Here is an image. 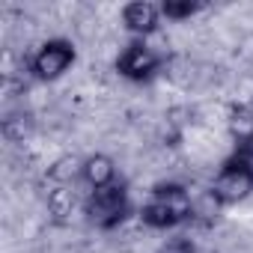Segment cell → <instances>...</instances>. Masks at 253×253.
<instances>
[{"label":"cell","instance_id":"6da1fadb","mask_svg":"<svg viewBox=\"0 0 253 253\" xmlns=\"http://www.w3.org/2000/svg\"><path fill=\"white\" fill-rule=\"evenodd\" d=\"M188 220H194V200L179 182H158L140 206V223L149 229H176Z\"/></svg>","mask_w":253,"mask_h":253},{"label":"cell","instance_id":"3957f363","mask_svg":"<svg viewBox=\"0 0 253 253\" xmlns=\"http://www.w3.org/2000/svg\"><path fill=\"white\" fill-rule=\"evenodd\" d=\"M131 197H128V185L125 182H113L107 188H98V191H89V197L84 200V214L86 220L101 229V232H110L116 226H122L131 214Z\"/></svg>","mask_w":253,"mask_h":253},{"label":"cell","instance_id":"7a4b0ae2","mask_svg":"<svg viewBox=\"0 0 253 253\" xmlns=\"http://www.w3.org/2000/svg\"><path fill=\"white\" fill-rule=\"evenodd\" d=\"M209 194L217 200V206H238L253 194V143L235 146L232 155L220 164L217 176L211 179Z\"/></svg>","mask_w":253,"mask_h":253},{"label":"cell","instance_id":"52a82bcc","mask_svg":"<svg viewBox=\"0 0 253 253\" xmlns=\"http://www.w3.org/2000/svg\"><path fill=\"white\" fill-rule=\"evenodd\" d=\"M81 182L89 188V191H98V188H107L116 179V164L110 155L104 152H95V155H86L84 158V167H81Z\"/></svg>","mask_w":253,"mask_h":253},{"label":"cell","instance_id":"9c48e42d","mask_svg":"<svg viewBox=\"0 0 253 253\" xmlns=\"http://www.w3.org/2000/svg\"><path fill=\"white\" fill-rule=\"evenodd\" d=\"M226 128H229V137L235 140V146L253 143V107L250 104H235L226 116Z\"/></svg>","mask_w":253,"mask_h":253},{"label":"cell","instance_id":"5b68a950","mask_svg":"<svg viewBox=\"0 0 253 253\" xmlns=\"http://www.w3.org/2000/svg\"><path fill=\"white\" fill-rule=\"evenodd\" d=\"M161 54L155 48L146 45V39H134L128 42L119 57H116V72L125 78V81H131V84H146L152 81L158 72H161Z\"/></svg>","mask_w":253,"mask_h":253},{"label":"cell","instance_id":"277c9868","mask_svg":"<svg viewBox=\"0 0 253 253\" xmlns=\"http://www.w3.org/2000/svg\"><path fill=\"white\" fill-rule=\"evenodd\" d=\"M75 60H78L75 42L57 36V39L42 42V45L33 51V57L27 60V69H30V75H33L36 81L51 84V81H60V78L75 66Z\"/></svg>","mask_w":253,"mask_h":253},{"label":"cell","instance_id":"ba28073f","mask_svg":"<svg viewBox=\"0 0 253 253\" xmlns=\"http://www.w3.org/2000/svg\"><path fill=\"white\" fill-rule=\"evenodd\" d=\"M45 206H48V214L57 220V223H66L75 209H78V194H75V185H54L45 197Z\"/></svg>","mask_w":253,"mask_h":253},{"label":"cell","instance_id":"30bf717a","mask_svg":"<svg viewBox=\"0 0 253 253\" xmlns=\"http://www.w3.org/2000/svg\"><path fill=\"white\" fill-rule=\"evenodd\" d=\"M81 167H84V158L63 155L48 167V179L54 185H75V182H81Z\"/></svg>","mask_w":253,"mask_h":253},{"label":"cell","instance_id":"8992f818","mask_svg":"<svg viewBox=\"0 0 253 253\" xmlns=\"http://www.w3.org/2000/svg\"><path fill=\"white\" fill-rule=\"evenodd\" d=\"M122 24L134 39H146L161 24V6L149 3V0H131L122 6Z\"/></svg>","mask_w":253,"mask_h":253},{"label":"cell","instance_id":"8fae6325","mask_svg":"<svg viewBox=\"0 0 253 253\" xmlns=\"http://www.w3.org/2000/svg\"><path fill=\"white\" fill-rule=\"evenodd\" d=\"M33 131V116L30 113H9L6 119H3V134H6V140H12V143H24V137Z\"/></svg>","mask_w":253,"mask_h":253},{"label":"cell","instance_id":"7c38bea8","mask_svg":"<svg viewBox=\"0 0 253 253\" xmlns=\"http://www.w3.org/2000/svg\"><path fill=\"white\" fill-rule=\"evenodd\" d=\"M203 9L200 0H164L161 3V18L167 21H185L191 15H197Z\"/></svg>","mask_w":253,"mask_h":253},{"label":"cell","instance_id":"4fadbf2b","mask_svg":"<svg viewBox=\"0 0 253 253\" xmlns=\"http://www.w3.org/2000/svg\"><path fill=\"white\" fill-rule=\"evenodd\" d=\"M155 253H200V250H197L194 238H188V235H173V238H167Z\"/></svg>","mask_w":253,"mask_h":253}]
</instances>
